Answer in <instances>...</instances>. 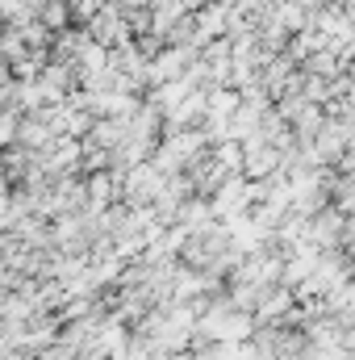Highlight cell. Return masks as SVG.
Returning <instances> with one entry per match:
<instances>
[{
  "label": "cell",
  "instance_id": "3957f363",
  "mask_svg": "<svg viewBox=\"0 0 355 360\" xmlns=\"http://www.w3.org/2000/svg\"><path fill=\"white\" fill-rule=\"evenodd\" d=\"M8 134H13V117H8V113H0V143H4Z\"/></svg>",
  "mask_w": 355,
  "mask_h": 360
},
{
  "label": "cell",
  "instance_id": "7a4b0ae2",
  "mask_svg": "<svg viewBox=\"0 0 355 360\" xmlns=\"http://www.w3.org/2000/svg\"><path fill=\"white\" fill-rule=\"evenodd\" d=\"M217 164H230V168H239V164H243L239 147H234V143H222V147H217Z\"/></svg>",
  "mask_w": 355,
  "mask_h": 360
},
{
  "label": "cell",
  "instance_id": "6da1fadb",
  "mask_svg": "<svg viewBox=\"0 0 355 360\" xmlns=\"http://www.w3.org/2000/svg\"><path fill=\"white\" fill-rule=\"evenodd\" d=\"M226 25V8H205V17H201V34H217Z\"/></svg>",
  "mask_w": 355,
  "mask_h": 360
},
{
  "label": "cell",
  "instance_id": "277c9868",
  "mask_svg": "<svg viewBox=\"0 0 355 360\" xmlns=\"http://www.w3.org/2000/svg\"><path fill=\"white\" fill-rule=\"evenodd\" d=\"M347 168H355V151H347Z\"/></svg>",
  "mask_w": 355,
  "mask_h": 360
}]
</instances>
